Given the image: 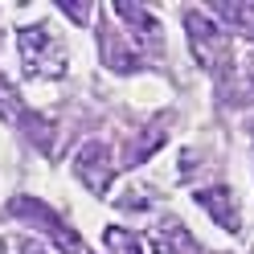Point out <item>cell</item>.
I'll return each mask as SVG.
<instances>
[{"label":"cell","instance_id":"1","mask_svg":"<svg viewBox=\"0 0 254 254\" xmlns=\"http://www.w3.org/2000/svg\"><path fill=\"white\" fill-rule=\"evenodd\" d=\"M17 45H21V62H25L29 78H62L66 74V45L45 21L25 25L17 33Z\"/></svg>","mask_w":254,"mask_h":254},{"label":"cell","instance_id":"3","mask_svg":"<svg viewBox=\"0 0 254 254\" xmlns=\"http://www.w3.org/2000/svg\"><path fill=\"white\" fill-rule=\"evenodd\" d=\"M8 213L12 217H25V221H33V226L50 238V242L62 250V254H82V242H78V234L62 221L45 201H33V197H12V205H8Z\"/></svg>","mask_w":254,"mask_h":254},{"label":"cell","instance_id":"8","mask_svg":"<svg viewBox=\"0 0 254 254\" xmlns=\"http://www.w3.org/2000/svg\"><path fill=\"white\" fill-rule=\"evenodd\" d=\"M99 33H103V62H107L111 70H115V74L139 70V50H135V45H127L119 29H111V21H103Z\"/></svg>","mask_w":254,"mask_h":254},{"label":"cell","instance_id":"4","mask_svg":"<svg viewBox=\"0 0 254 254\" xmlns=\"http://www.w3.org/2000/svg\"><path fill=\"white\" fill-rule=\"evenodd\" d=\"M74 177L82 181L90 193H99V197L111 189L115 164H111V148L103 144V139H90V144H82V152L74 156Z\"/></svg>","mask_w":254,"mask_h":254},{"label":"cell","instance_id":"5","mask_svg":"<svg viewBox=\"0 0 254 254\" xmlns=\"http://www.w3.org/2000/svg\"><path fill=\"white\" fill-rule=\"evenodd\" d=\"M0 119L21 123L25 131H29V139H37L45 152L54 148V123H45V119H37V115H29V111H25V103H21V94L12 90V82H8L4 74H0Z\"/></svg>","mask_w":254,"mask_h":254},{"label":"cell","instance_id":"11","mask_svg":"<svg viewBox=\"0 0 254 254\" xmlns=\"http://www.w3.org/2000/svg\"><path fill=\"white\" fill-rule=\"evenodd\" d=\"M164 127H168V115H160L148 131H144V139H139L135 148H127V164H139V160H148L152 156V148H160L164 144Z\"/></svg>","mask_w":254,"mask_h":254},{"label":"cell","instance_id":"14","mask_svg":"<svg viewBox=\"0 0 254 254\" xmlns=\"http://www.w3.org/2000/svg\"><path fill=\"white\" fill-rule=\"evenodd\" d=\"M21 254H50V250H45L37 238H21Z\"/></svg>","mask_w":254,"mask_h":254},{"label":"cell","instance_id":"7","mask_svg":"<svg viewBox=\"0 0 254 254\" xmlns=\"http://www.w3.org/2000/svg\"><path fill=\"white\" fill-rule=\"evenodd\" d=\"M197 205L205 213H209L221 230H230V234H238L242 230V213H238V201H234V193L226 185H209V189H197Z\"/></svg>","mask_w":254,"mask_h":254},{"label":"cell","instance_id":"2","mask_svg":"<svg viewBox=\"0 0 254 254\" xmlns=\"http://www.w3.org/2000/svg\"><path fill=\"white\" fill-rule=\"evenodd\" d=\"M185 29H189V45H193L197 62H201L213 78H226V74L234 70V54H230L226 29H221L209 12H197V8L185 12Z\"/></svg>","mask_w":254,"mask_h":254},{"label":"cell","instance_id":"6","mask_svg":"<svg viewBox=\"0 0 254 254\" xmlns=\"http://www.w3.org/2000/svg\"><path fill=\"white\" fill-rule=\"evenodd\" d=\"M115 17L135 33V45L139 50H148V54H160V45H164V29L160 21L152 17L148 8H139V4H127V0H119L115 4Z\"/></svg>","mask_w":254,"mask_h":254},{"label":"cell","instance_id":"13","mask_svg":"<svg viewBox=\"0 0 254 254\" xmlns=\"http://www.w3.org/2000/svg\"><path fill=\"white\" fill-rule=\"evenodd\" d=\"M62 12H66L74 25H86V21H90V8L82 4V0H62Z\"/></svg>","mask_w":254,"mask_h":254},{"label":"cell","instance_id":"12","mask_svg":"<svg viewBox=\"0 0 254 254\" xmlns=\"http://www.w3.org/2000/svg\"><path fill=\"white\" fill-rule=\"evenodd\" d=\"M103 242H107L111 254H139V242H135L127 230H119V226H111V230L103 234Z\"/></svg>","mask_w":254,"mask_h":254},{"label":"cell","instance_id":"9","mask_svg":"<svg viewBox=\"0 0 254 254\" xmlns=\"http://www.w3.org/2000/svg\"><path fill=\"white\" fill-rule=\"evenodd\" d=\"M152 250L156 254H201V246L193 242V234H189L177 217H164L160 226L152 230Z\"/></svg>","mask_w":254,"mask_h":254},{"label":"cell","instance_id":"10","mask_svg":"<svg viewBox=\"0 0 254 254\" xmlns=\"http://www.w3.org/2000/svg\"><path fill=\"white\" fill-rule=\"evenodd\" d=\"M213 17L226 21L234 33H242L254 41V4H213Z\"/></svg>","mask_w":254,"mask_h":254},{"label":"cell","instance_id":"15","mask_svg":"<svg viewBox=\"0 0 254 254\" xmlns=\"http://www.w3.org/2000/svg\"><path fill=\"white\" fill-rule=\"evenodd\" d=\"M0 254H8V246H4V242H0Z\"/></svg>","mask_w":254,"mask_h":254}]
</instances>
